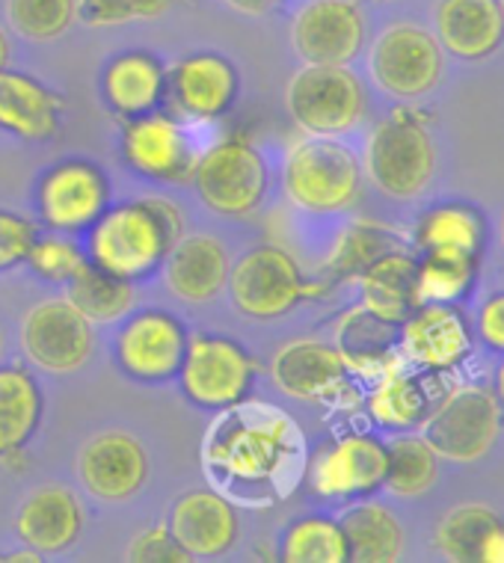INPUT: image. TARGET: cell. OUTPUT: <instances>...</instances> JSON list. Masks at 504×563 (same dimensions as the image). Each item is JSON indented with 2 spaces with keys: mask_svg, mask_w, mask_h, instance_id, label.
<instances>
[{
  "mask_svg": "<svg viewBox=\"0 0 504 563\" xmlns=\"http://www.w3.org/2000/svg\"><path fill=\"white\" fill-rule=\"evenodd\" d=\"M439 554L454 563H504V522L486 505L451 507L434 534Z\"/></svg>",
  "mask_w": 504,
  "mask_h": 563,
  "instance_id": "25",
  "label": "cell"
},
{
  "mask_svg": "<svg viewBox=\"0 0 504 563\" xmlns=\"http://www.w3.org/2000/svg\"><path fill=\"white\" fill-rule=\"evenodd\" d=\"M285 563H348V540L336 519L306 516L282 537Z\"/></svg>",
  "mask_w": 504,
  "mask_h": 563,
  "instance_id": "36",
  "label": "cell"
},
{
  "mask_svg": "<svg viewBox=\"0 0 504 563\" xmlns=\"http://www.w3.org/2000/svg\"><path fill=\"white\" fill-rule=\"evenodd\" d=\"M502 433V407L490 389L463 386L421 418V437L437 456L451 463H475Z\"/></svg>",
  "mask_w": 504,
  "mask_h": 563,
  "instance_id": "6",
  "label": "cell"
},
{
  "mask_svg": "<svg viewBox=\"0 0 504 563\" xmlns=\"http://www.w3.org/2000/svg\"><path fill=\"white\" fill-rule=\"evenodd\" d=\"M122 155L134 173L157 181H185L196 166L185 128L155 110L146 117L128 119L122 131Z\"/></svg>",
  "mask_w": 504,
  "mask_h": 563,
  "instance_id": "17",
  "label": "cell"
},
{
  "mask_svg": "<svg viewBox=\"0 0 504 563\" xmlns=\"http://www.w3.org/2000/svg\"><path fill=\"white\" fill-rule=\"evenodd\" d=\"M28 264L42 279L68 285L72 279H78L92 262H89V255L80 246H75L66 238H57V234L40 238L36 234V241H33L28 253Z\"/></svg>",
  "mask_w": 504,
  "mask_h": 563,
  "instance_id": "40",
  "label": "cell"
},
{
  "mask_svg": "<svg viewBox=\"0 0 504 563\" xmlns=\"http://www.w3.org/2000/svg\"><path fill=\"white\" fill-rule=\"evenodd\" d=\"M388 451L369 433H350L320 448L309 463V486L324 498L369 496L386 481Z\"/></svg>",
  "mask_w": 504,
  "mask_h": 563,
  "instance_id": "13",
  "label": "cell"
},
{
  "mask_svg": "<svg viewBox=\"0 0 504 563\" xmlns=\"http://www.w3.org/2000/svg\"><path fill=\"white\" fill-rule=\"evenodd\" d=\"M110 187L105 173L84 161L54 166L40 187L42 220L57 232H80L107 211Z\"/></svg>",
  "mask_w": 504,
  "mask_h": 563,
  "instance_id": "16",
  "label": "cell"
},
{
  "mask_svg": "<svg viewBox=\"0 0 504 563\" xmlns=\"http://www.w3.org/2000/svg\"><path fill=\"white\" fill-rule=\"evenodd\" d=\"M273 383L288 398L311 400V404H330L339 407L353 398L350 389V368L336 344L315 339H300L285 344L273 356Z\"/></svg>",
  "mask_w": 504,
  "mask_h": 563,
  "instance_id": "11",
  "label": "cell"
},
{
  "mask_svg": "<svg viewBox=\"0 0 504 563\" xmlns=\"http://www.w3.org/2000/svg\"><path fill=\"white\" fill-rule=\"evenodd\" d=\"M202 460L229 496L267 507L288 496L306 472V439L282 409L241 400L220 409L205 437Z\"/></svg>",
  "mask_w": 504,
  "mask_h": 563,
  "instance_id": "1",
  "label": "cell"
},
{
  "mask_svg": "<svg viewBox=\"0 0 504 563\" xmlns=\"http://www.w3.org/2000/svg\"><path fill=\"white\" fill-rule=\"evenodd\" d=\"M166 528L190 558H220L238 540V514L223 493L196 489L175 501Z\"/></svg>",
  "mask_w": 504,
  "mask_h": 563,
  "instance_id": "21",
  "label": "cell"
},
{
  "mask_svg": "<svg viewBox=\"0 0 504 563\" xmlns=\"http://www.w3.org/2000/svg\"><path fill=\"white\" fill-rule=\"evenodd\" d=\"M401 327V360L421 371L457 368L472 350L469 327L451 302H421Z\"/></svg>",
  "mask_w": 504,
  "mask_h": 563,
  "instance_id": "19",
  "label": "cell"
},
{
  "mask_svg": "<svg viewBox=\"0 0 504 563\" xmlns=\"http://www.w3.org/2000/svg\"><path fill=\"white\" fill-rule=\"evenodd\" d=\"M502 234H504V225H502Z\"/></svg>",
  "mask_w": 504,
  "mask_h": 563,
  "instance_id": "50",
  "label": "cell"
},
{
  "mask_svg": "<svg viewBox=\"0 0 504 563\" xmlns=\"http://www.w3.org/2000/svg\"><path fill=\"white\" fill-rule=\"evenodd\" d=\"M66 300L96 327V323H113L128 314L134 306V288L122 276H113L89 264L78 279L68 282Z\"/></svg>",
  "mask_w": 504,
  "mask_h": 563,
  "instance_id": "34",
  "label": "cell"
},
{
  "mask_svg": "<svg viewBox=\"0 0 504 563\" xmlns=\"http://www.w3.org/2000/svg\"><path fill=\"white\" fill-rule=\"evenodd\" d=\"M0 350H3V335H0Z\"/></svg>",
  "mask_w": 504,
  "mask_h": 563,
  "instance_id": "48",
  "label": "cell"
},
{
  "mask_svg": "<svg viewBox=\"0 0 504 563\" xmlns=\"http://www.w3.org/2000/svg\"><path fill=\"white\" fill-rule=\"evenodd\" d=\"M388 466H386V486L392 496L416 498L427 493L439 472V456L434 448L427 445L425 437H398L388 442Z\"/></svg>",
  "mask_w": 504,
  "mask_h": 563,
  "instance_id": "35",
  "label": "cell"
},
{
  "mask_svg": "<svg viewBox=\"0 0 504 563\" xmlns=\"http://www.w3.org/2000/svg\"><path fill=\"white\" fill-rule=\"evenodd\" d=\"M226 288L232 294L234 309L255 321L288 314L311 291L303 279L300 264L280 246H255L241 255L229 271Z\"/></svg>",
  "mask_w": 504,
  "mask_h": 563,
  "instance_id": "8",
  "label": "cell"
},
{
  "mask_svg": "<svg viewBox=\"0 0 504 563\" xmlns=\"http://www.w3.org/2000/svg\"><path fill=\"white\" fill-rule=\"evenodd\" d=\"M33 241H36V225L19 214L0 211V271H12L28 262Z\"/></svg>",
  "mask_w": 504,
  "mask_h": 563,
  "instance_id": "43",
  "label": "cell"
},
{
  "mask_svg": "<svg viewBox=\"0 0 504 563\" xmlns=\"http://www.w3.org/2000/svg\"><path fill=\"white\" fill-rule=\"evenodd\" d=\"M353 563H395L404 552V528L392 510L362 501L339 519Z\"/></svg>",
  "mask_w": 504,
  "mask_h": 563,
  "instance_id": "30",
  "label": "cell"
},
{
  "mask_svg": "<svg viewBox=\"0 0 504 563\" xmlns=\"http://www.w3.org/2000/svg\"><path fill=\"white\" fill-rule=\"evenodd\" d=\"M484 220L465 205H439L416 225V246L421 253H481Z\"/></svg>",
  "mask_w": 504,
  "mask_h": 563,
  "instance_id": "32",
  "label": "cell"
},
{
  "mask_svg": "<svg viewBox=\"0 0 504 563\" xmlns=\"http://www.w3.org/2000/svg\"><path fill=\"white\" fill-rule=\"evenodd\" d=\"M0 128L21 140H48L59 128V98L36 78L0 68Z\"/></svg>",
  "mask_w": 504,
  "mask_h": 563,
  "instance_id": "28",
  "label": "cell"
},
{
  "mask_svg": "<svg viewBox=\"0 0 504 563\" xmlns=\"http://www.w3.org/2000/svg\"><path fill=\"white\" fill-rule=\"evenodd\" d=\"M10 563H40L42 561V554L36 552V549H30V552H21V554H10L7 558Z\"/></svg>",
  "mask_w": 504,
  "mask_h": 563,
  "instance_id": "45",
  "label": "cell"
},
{
  "mask_svg": "<svg viewBox=\"0 0 504 563\" xmlns=\"http://www.w3.org/2000/svg\"><path fill=\"white\" fill-rule=\"evenodd\" d=\"M495 400H498V407H502L504 412V362H502V368H498V377H495Z\"/></svg>",
  "mask_w": 504,
  "mask_h": 563,
  "instance_id": "47",
  "label": "cell"
},
{
  "mask_svg": "<svg viewBox=\"0 0 504 563\" xmlns=\"http://www.w3.org/2000/svg\"><path fill=\"white\" fill-rule=\"evenodd\" d=\"M101 92L107 108L119 117H146L164 101L166 68L149 51H128L105 68Z\"/></svg>",
  "mask_w": 504,
  "mask_h": 563,
  "instance_id": "27",
  "label": "cell"
},
{
  "mask_svg": "<svg viewBox=\"0 0 504 563\" xmlns=\"http://www.w3.org/2000/svg\"><path fill=\"white\" fill-rule=\"evenodd\" d=\"M371 78L395 98H421L442 78V48L416 24H392L374 42Z\"/></svg>",
  "mask_w": 504,
  "mask_h": 563,
  "instance_id": "10",
  "label": "cell"
},
{
  "mask_svg": "<svg viewBox=\"0 0 504 563\" xmlns=\"http://www.w3.org/2000/svg\"><path fill=\"white\" fill-rule=\"evenodd\" d=\"M437 166L434 140L425 119L401 108L388 113L365 146V173L392 199H413L430 185Z\"/></svg>",
  "mask_w": 504,
  "mask_h": 563,
  "instance_id": "4",
  "label": "cell"
},
{
  "mask_svg": "<svg viewBox=\"0 0 504 563\" xmlns=\"http://www.w3.org/2000/svg\"><path fill=\"white\" fill-rule=\"evenodd\" d=\"M478 332H481L484 344H490L493 350H504V291L490 297V300L481 306Z\"/></svg>",
  "mask_w": 504,
  "mask_h": 563,
  "instance_id": "44",
  "label": "cell"
},
{
  "mask_svg": "<svg viewBox=\"0 0 504 563\" xmlns=\"http://www.w3.org/2000/svg\"><path fill=\"white\" fill-rule=\"evenodd\" d=\"M357 279L362 291V309H369L380 321L401 327L421 306L418 262L401 250H388L386 255H380Z\"/></svg>",
  "mask_w": 504,
  "mask_h": 563,
  "instance_id": "26",
  "label": "cell"
},
{
  "mask_svg": "<svg viewBox=\"0 0 504 563\" xmlns=\"http://www.w3.org/2000/svg\"><path fill=\"white\" fill-rule=\"evenodd\" d=\"M166 92L190 119H217L238 98V71L220 54H190L166 75Z\"/></svg>",
  "mask_w": 504,
  "mask_h": 563,
  "instance_id": "20",
  "label": "cell"
},
{
  "mask_svg": "<svg viewBox=\"0 0 504 563\" xmlns=\"http://www.w3.org/2000/svg\"><path fill=\"white\" fill-rule=\"evenodd\" d=\"M164 279L169 291L185 302H208L226 291L232 262L223 243L208 234H182L164 258Z\"/></svg>",
  "mask_w": 504,
  "mask_h": 563,
  "instance_id": "22",
  "label": "cell"
},
{
  "mask_svg": "<svg viewBox=\"0 0 504 563\" xmlns=\"http://www.w3.org/2000/svg\"><path fill=\"white\" fill-rule=\"evenodd\" d=\"M42 418V391L21 365L0 368V456L19 454L28 445Z\"/></svg>",
  "mask_w": 504,
  "mask_h": 563,
  "instance_id": "31",
  "label": "cell"
},
{
  "mask_svg": "<svg viewBox=\"0 0 504 563\" xmlns=\"http://www.w3.org/2000/svg\"><path fill=\"white\" fill-rule=\"evenodd\" d=\"M285 194L309 214L348 211L362 190V166L336 136H303L285 157Z\"/></svg>",
  "mask_w": 504,
  "mask_h": 563,
  "instance_id": "3",
  "label": "cell"
},
{
  "mask_svg": "<svg viewBox=\"0 0 504 563\" xmlns=\"http://www.w3.org/2000/svg\"><path fill=\"white\" fill-rule=\"evenodd\" d=\"M80 528H84L80 501L63 486L36 489L33 496L24 498L15 519L21 543L40 554L66 552L80 537Z\"/></svg>",
  "mask_w": 504,
  "mask_h": 563,
  "instance_id": "23",
  "label": "cell"
},
{
  "mask_svg": "<svg viewBox=\"0 0 504 563\" xmlns=\"http://www.w3.org/2000/svg\"><path fill=\"white\" fill-rule=\"evenodd\" d=\"M78 10L75 0H7L10 27L33 42H51L63 36Z\"/></svg>",
  "mask_w": 504,
  "mask_h": 563,
  "instance_id": "39",
  "label": "cell"
},
{
  "mask_svg": "<svg viewBox=\"0 0 504 563\" xmlns=\"http://www.w3.org/2000/svg\"><path fill=\"white\" fill-rule=\"evenodd\" d=\"M475 282V255L425 253L418 262V300L454 302Z\"/></svg>",
  "mask_w": 504,
  "mask_h": 563,
  "instance_id": "37",
  "label": "cell"
},
{
  "mask_svg": "<svg viewBox=\"0 0 504 563\" xmlns=\"http://www.w3.org/2000/svg\"><path fill=\"white\" fill-rule=\"evenodd\" d=\"M336 339H339L336 347L341 350L348 368L362 374V377L377 379L388 368L401 365V350L395 344V323L380 321L362 306L341 318Z\"/></svg>",
  "mask_w": 504,
  "mask_h": 563,
  "instance_id": "29",
  "label": "cell"
},
{
  "mask_svg": "<svg viewBox=\"0 0 504 563\" xmlns=\"http://www.w3.org/2000/svg\"><path fill=\"white\" fill-rule=\"evenodd\" d=\"M388 250H398L395 234L386 232L383 225L353 223L336 243L327 271L336 279H357L359 273L365 271L371 262H377L380 255H386Z\"/></svg>",
  "mask_w": 504,
  "mask_h": 563,
  "instance_id": "38",
  "label": "cell"
},
{
  "mask_svg": "<svg viewBox=\"0 0 504 563\" xmlns=\"http://www.w3.org/2000/svg\"><path fill=\"white\" fill-rule=\"evenodd\" d=\"M294 51L311 66H348L365 42V21L353 0H311L292 24Z\"/></svg>",
  "mask_w": 504,
  "mask_h": 563,
  "instance_id": "14",
  "label": "cell"
},
{
  "mask_svg": "<svg viewBox=\"0 0 504 563\" xmlns=\"http://www.w3.org/2000/svg\"><path fill=\"white\" fill-rule=\"evenodd\" d=\"M21 347L42 371L72 374L92 353V323L66 297L45 300L24 318Z\"/></svg>",
  "mask_w": 504,
  "mask_h": 563,
  "instance_id": "12",
  "label": "cell"
},
{
  "mask_svg": "<svg viewBox=\"0 0 504 563\" xmlns=\"http://www.w3.org/2000/svg\"><path fill=\"white\" fill-rule=\"evenodd\" d=\"M502 12H504V0H502Z\"/></svg>",
  "mask_w": 504,
  "mask_h": 563,
  "instance_id": "49",
  "label": "cell"
},
{
  "mask_svg": "<svg viewBox=\"0 0 504 563\" xmlns=\"http://www.w3.org/2000/svg\"><path fill=\"white\" fill-rule=\"evenodd\" d=\"M369 412L380 428L409 430L427 416V398L421 383L413 374L395 365L374 379L369 398Z\"/></svg>",
  "mask_w": 504,
  "mask_h": 563,
  "instance_id": "33",
  "label": "cell"
},
{
  "mask_svg": "<svg viewBox=\"0 0 504 563\" xmlns=\"http://www.w3.org/2000/svg\"><path fill=\"white\" fill-rule=\"evenodd\" d=\"M185 327L166 311H140L117 335L119 365L140 383H166L178 377L187 350Z\"/></svg>",
  "mask_w": 504,
  "mask_h": 563,
  "instance_id": "15",
  "label": "cell"
},
{
  "mask_svg": "<svg viewBox=\"0 0 504 563\" xmlns=\"http://www.w3.org/2000/svg\"><path fill=\"white\" fill-rule=\"evenodd\" d=\"M442 48L460 59H484L504 42L502 0H442L437 7Z\"/></svg>",
  "mask_w": 504,
  "mask_h": 563,
  "instance_id": "24",
  "label": "cell"
},
{
  "mask_svg": "<svg viewBox=\"0 0 504 563\" xmlns=\"http://www.w3.org/2000/svg\"><path fill=\"white\" fill-rule=\"evenodd\" d=\"M10 63V40H7V33L0 27V68H7Z\"/></svg>",
  "mask_w": 504,
  "mask_h": 563,
  "instance_id": "46",
  "label": "cell"
},
{
  "mask_svg": "<svg viewBox=\"0 0 504 563\" xmlns=\"http://www.w3.org/2000/svg\"><path fill=\"white\" fill-rule=\"evenodd\" d=\"M196 194L213 214L246 217L267 196V164L259 148L243 136L208 148L194 166Z\"/></svg>",
  "mask_w": 504,
  "mask_h": 563,
  "instance_id": "7",
  "label": "cell"
},
{
  "mask_svg": "<svg viewBox=\"0 0 504 563\" xmlns=\"http://www.w3.org/2000/svg\"><path fill=\"white\" fill-rule=\"evenodd\" d=\"M185 234V217L169 199H134L110 208L89 225V262L134 282L155 273L175 241Z\"/></svg>",
  "mask_w": 504,
  "mask_h": 563,
  "instance_id": "2",
  "label": "cell"
},
{
  "mask_svg": "<svg viewBox=\"0 0 504 563\" xmlns=\"http://www.w3.org/2000/svg\"><path fill=\"white\" fill-rule=\"evenodd\" d=\"M255 377V362L241 344L223 335L187 339L185 362L178 368L182 391L196 407L220 412L246 398Z\"/></svg>",
  "mask_w": 504,
  "mask_h": 563,
  "instance_id": "9",
  "label": "cell"
},
{
  "mask_svg": "<svg viewBox=\"0 0 504 563\" xmlns=\"http://www.w3.org/2000/svg\"><path fill=\"white\" fill-rule=\"evenodd\" d=\"M78 475L89 496L101 498V501H125L146 484V448L122 430L98 433L80 451Z\"/></svg>",
  "mask_w": 504,
  "mask_h": 563,
  "instance_id": "18",
  "label": "cell"
},
{
  "mask_svg": "<svg viewBox=\"0 0 504 563\" xmlns=\"http://www.w3.org/2000/svg\"><path fill=\"white\" fill-rule=\"evenodd\" d=\"M173 0H75L78 19L89 27H119L128 21H146L164 15Z\"/></svg>",
  "mask_w": 504,
  "mask_h": 563,
  "instance_id": "41",
  "label": "cell"
},
{
  "mask_svg": "<svg viewBox=\"0 0 504 563\" xmlns=\"http://www.w3.org/2000/svg\"><path fill=\"white\" fill-rule=\"evenodd\" d=\"M128 561L131 563H187L194 561L190 554L182 549V543L175 540L173 531L166 525L149 528L136 537L134 543L128 545Z\"/></svg>",
  "mask_w": 504,
  "mask_h": 563,
  "instance_id": "42",
  "label": "cell"
},
{
  "mask_svg": "<svg viewBox=\"0 0 504 563\" xmlns=\"http://www.w3.org/2000/svg\"><path fill=\"white\" fill-rule=\"evenodd\" d=\"M294 125L309 136H339L359 125L365 113V89L348 66H306L285 89Z\"/></svg>",
  "mask_w": 504,
  "mask_h": 563,
  "instance_id": "5",
  "label": "cell"
}]
</instances>
